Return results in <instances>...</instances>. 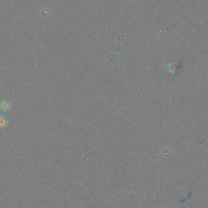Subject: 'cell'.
Wrapping results in <instances>:
<instances>
[{
    "mask_svg": "<svg viewBox=\"0 0 208 208\" xmlns=\"http://www.w3.org/2000/svg\"><path fill=\"white\" fill-rule=\"evenodd\" d=\"M11 108V104L6 101H3L0 103V110L3 112L8 111Z\"/></svg>",
    "mask_w": 208,
    "mask_h": 208,
    "instance_id": "6da1fadb",
    "label": "cell"
},
{
    "mask_svg": "<svg viewBox=\"0 0 208 208\" xmlns=\"http://www.w3.org/2000/svg\"><path fill=\"white\" fill-rule=\"evenodd\" d=\"M7 124V119L3 116H0V128L5 127Z\"/></svg>",
    "mask_w": 208,
    "mask_h": 208,
    "instance_id": "7a4b0ae2",
    "label": "cell"
},
{
    "mask_svg": "<svg viewBox=\"0 0 208 208\" xmlns=\"http://www.w3.org/2000/svg\"><path fill=\"white\" fill-rule=\"evenodd\" d=\"M45 12H43V14H43V15H44V16H47V15H49V11H47V10H46V11H44Z\"/></svg>",
    "mask_w": 208,
    "mask_h": 208,
    "instance_id": "3957f363",
    "label": "cell"
}]
</instances>
